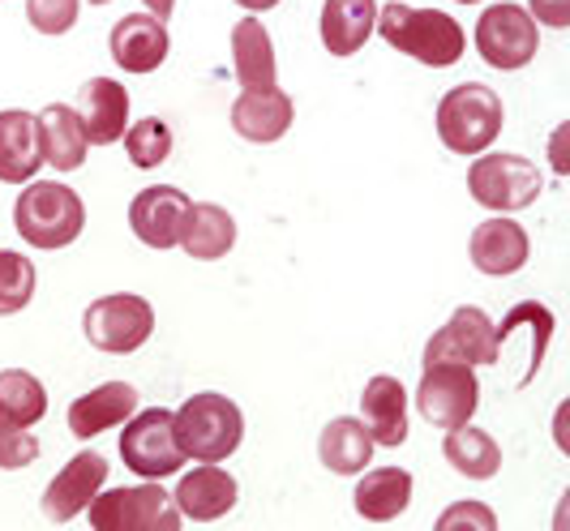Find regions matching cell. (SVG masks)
Segmentation results:
<instances>
[{
  "instance_id": "obj_27",
  "label": "cell",
  "mask_w": 570,
  "mask_h": 531,
  "mask_svg": "<svg viewBox=\"0 0 570 531\" xmlns=\"http://www.w3.org/2000/svg\"><path fill=\"white\" fill-rule=\"evenodd\" d=\"M317 459L335 475H361L373 463V437L356 416H335L317 437Z\"/></svg>"
},
{
  "instance_id": "obj_12",
  "label": "cell",
  "mask_w": 570,
  "mask_h": 531,
  "mask_svg": "<svg viewBox=\"0 0 570 531\" xmlns=\"http://www.w3.org/2000/svg\"><path fill=\"white\" fill-rule=\"evenodd\" d=\"M104 484H108V459L95 454V450L73 454V459L52 475V484L43 489V502H39L43 505V519H48V523H73Z\"/></svg>"
},
{
  "instance_id": "obj_31",
  "label": "cell",
  "mask_w": 570,
  "mask_h": 531,
  "mask_svg": "<svg viewBox=\"0 0 570 531\" xmlns=\"http://www.w3.org/2000/svg\"><path fill=\"white\" fill-rule=\"evenodd\" d=\"M171 129L168 120H159V116H146L138 125H129L125 129V155H129V164L134 168H159V164H168L171 159Z\"/></svg>"
},
{
  "instance_id": "obj_1",
  "label": "cell",
  "mask_w": 570,
  "mask_h": 531,
  "mask_svg": "<svg viewBox=\"0 0 570 531\" xmlns=\"http://www.w3.org/2000/svg\"><path fill=\"white\" fill-rule=\"evenodd\" d=\"M373 30L400 48L403 57L421 60L429 69H451L468 52V35L451 13L442 9H412V4H377Z\"/></svg>"
},
{
  "instance_id": "obj_38",
  "label": "cell",
  "mask_w": 570,
  "mask_h": 531,
  "mask_svg": "<svg viewBox=\"0 0 570 531\" xmlns=\"http://www.w3.org/2000/svg\"><path fill=\"white\" fill-rule=\"evenodd\" d=\"M240 9H249V13H266V9H275L279 0H236Z\"/></svg>"
},
{
  "instance_id": "obj_30",
  "label": "cell",
  "mask_w": 570,
  "mask_h": 531,
  "mask_svg": "<svg viewBox=\"0 0 570 531\" xmlns=\"http://www.w3.org/2000/svg\"><path fill=\"white\" fill-rule=\"evenodd\" d=\"M519 326H532V368L519 377V386H528L532 377H537V368H541L544 352H549V338H553V313L537 301H523V305H514L507 317H502V326H493V343H498V352L511 343V331Z\"/></svg>"
},
{
  "instance_id": "obj_15",
  "label": "cell",
  "mask_w": 570,
  "mask_h": 531,
  "mask_svg": "<svg viewBox=\"0 0 570 531\" xmlns=\"http://www.w3.org/2000/svg\"><path fill=\"white\" fill-rule=\"evenodd\" d=\"M236 498H240V484L228 468L219 463H202L189 475H180L171 502L180 510V519H194V523H215L224 519L228 510H236Z\"/></svg>"
},
{
  "instance_id": "obj_17",
  "label": "cell",
  "mask_w": 570,
  "mask_h": 531,
  "mask_svg": "<svg viewBox=\"0 0 570 531\" xmlns=\"http://www.w3.org/2000/svg\"><path fill=\"white\" fill-rule=\"evenodd\" d=\"M78 120L90 146H112L129 129V90L112 78H90L78 90Z\"/></svg>"
},
{
  "instance_id": "obj_20",
  "label": "cell",
  "mask_w": 570,
  "mask_h": 531,
  "mask_svg": "<svg viewBox=\"0 0 570 531\" xmlns=\"http://www.w3.org/2000/svg\"><path fill=\"white\" fill-rule=\"evenodd\" d=\"M134 412H138V391L129 382H104V386H95L90 394H78L69 403V433L78 442H90V437L108 433L116 424H125Z\"/></svg>"
},
{
  "instance_id": "obj_18",
  "label": "cell",
  "mask_w": 570,
  "mask_h": 531,
  "mask_svg": "<svg viewBox=\"0 0 570 531\" xmlns=\"http://www.w3.org/2000/svg\"><path fill=\"white\" fill-rule=\"evenodd\" d=\"M296 120V104L279 86L266 90H240V99L232 104V129L245 141H279Z\"/></svg>"
},
{
  "instance_id": "obj_13",
  "label": "cell",
  "mask_w": 570,
  "mask_h": 531,
  "mask_svg": "<svg viewBox=\"0 0 570 531\" xmlns=\"http://www.w3.org/2000/svg\"><path fill=\"white\" fill-rule=\"evenodd\" d=\"M189 194L176 185H150L129 201V227L134 236L150 245V249H176L180 232H185V215H189Z\"/></svg>"
},
{
  "instance_id": "obj_14",
  "label": "cell",
  "mask_w": 570,
  "mask_h": 531,
  "mask_svg": "<svg viewBox=\"0 0 570 531\" xmlns=\"http://www.w3.org/2000/svg\"><path fill=\"white\" fill-rule=\"evenodd\" d=\"M468 253H472V266H476L481 275H489V279H507V275H519V271L528 266L532 240H528V232L514 224V219L493 215V219L472 227Z\"/></svg>"
},
{
  "instance_id": "obj_19",
  "label": "cell",
  "mask_w": 570,
  "mask_h": 531,
  "mask_svg": "<svg viewBox=\"0 0 570 531\" xmlns=\"http://www.w3.org/2000/svg\"><path fill=\"white\" fill-rule=\"evenodd\" d=\"M361 424L370 429L373 446H403L407 442V391L400 377L377 373L361 391Z\"/></svg>"
},
{
  "instance_id": "obj_39",
  "label": "cell",
  "mask_w": 570,
  "mask_h": 531,
  "mask_svg": "<svg viewBox=\"0 0 570 531\" xmlns=\"http://www.w3.org/2000/svg\"><path fill=\"white\" fill-rule=\"evenodd\" d=\"M90 4H112V0H90Z\"/></svg>"
},
{
  "instance_id": "obj_16",
  "label": "cell",
  "mask_w": 570,
  "mask_h": 531,
  "mask_svg": "<svg viewBox=\"0 0 570 531\" xmlns=\"http://www.w3.org/2000/svg\"><path fill=\"white\" fill-rule=\"evenodd\" d=\"M108 52L125 73H155L171 52L168 27L150 13H129L108 35Z\"/></svg>"
},
{
  "instance_id": "obj_24",
  "label": "cell",
  "mask_w": 570,
  "mask_h": 531,
  "mask_svg": "<svg viewBox=\"0 0 570 531\" xmlns=\"http://www.w3.org/2000/svg\"><path fill=\"white\" fill-rule=\"evenodd\" d=\"M377 22V0H326L322 4V43L331 57H356Z\"/></svg>"
},
{
  "instance_id": "obj_2",
  "label": "cell",
  "mask_w": 570,
  "mask_h": 531,
  "mask_svg": "<svg viewBox=\"0 0 570 531\" xmlns=\"http://www.w3.org/2000/svg\"><path fill=\"white\" fill-rule=\"evenodd\" d=\"M176 442L185 450V459L194 463H224L245 442V416L228 394L202 391L189 394L176 412H171Z\"/></svg>"
},
{
  "instance_id": "obj_36",
  "label": "cell",
  "mask_w": 570,
  "mask_h": 531,
  "mask_svg": "<svg viewBox=\"0 0 570 531\" xmlns=\"http://www.w3.org/2000/svg\"><path fill=\"white\" fill-rule=\"evenodd\" d=\"M528 13L537 27L567 30L570 27V0H528Z\"/></svg>"
},
{
  "instance_id": "obj_34",
  "label": "cell",
  "mask_w": 570,
  "mask_h": 531,
  "mask_svg": "<svg viewBox=\"0 0 570 531\" xmlns=\"http://www.w3.org/2000/svg\"><path fill=\"white\" fill-rule=\"evenodd\" d=\"M35 459H39V437L30 429H18V424H4L0 420V472L30 468Z\"/></svg>"
},
{
  "instance_id": "obj_6",
  "label": "cell",
  "mask_w": 570,
  "mask_h": 531,
  "mask_svg": "<svg viewBox=\"0 0 570 531\" xmlns=\"http://www.w3.org/2000/svg\"><path fill=\"white\" fill-rule=\"evenodd\" d=\"M468 189L493 215H514L541 197L544 180L541 168L523 155H476L468 168Z\"/></svg>"
},
{
  "instance_id": "obj_40",
  "label": "cell",
  "mask_w": 570,
  "mask_h": 531,
  "mask_svg": "<svg viewBox=\"0 0 570 531\" xmlns=\"http://www.w3.org/2000/svg\"><path fill=\"white\" fill-rule=\"evenodd\" d=\"M459 4H476V0H459Z\"/></svg>"
},
{
  "instance_id": "obj_29",
  "label": "cell",
  "mask_w": 570,
  "mask_h": 531,
  "mask_svg": "<svg viewBox=\"0 0 570 531\" xmlns=\"http://www.w3.org/2000/svg\"><path fill=\"white\" fill-rule=\"evenodd\" d=\"M48 416V391L43 382L27 373V368H4L0 373V420L4 424H18V429H30Z\"/></svg>"
},
{
  "instance_id": "obj_7",
  "label": "cell",
  "mask_w": 570,
  "mask_h": 531,
  "mask_svg": "<svg viewBox=\"0 0 570 531\" xmlns=\"http://www.w3.org/2000/svg\"><path fill=\"white\" fill-rule=\"evenodd\" d=\"M82 335L90 347H99L108 356H129L155 335V308H150V301L129 296V292L99 296L82 313Z\"/></svg>"
},
{
  "instance_id": "obj_8",
  "label": "cell",
  "mask_w": 570,
  "mask_h": 531,
  "mask_svg": "<svg viewBox=\"0 0 570 531\" xmlns=\"http://www.w3.org/2000/svg\"><path fill=\"white\" fill-rule=\"evenodd\" d=\"M120 459L125 468L142 480H168L185 468V450L176 442L168 407H146L125 420L120 433Z\"/></svg>"
},
{
  "instance_id": "obj_3",
  "label": "cell",
  "mask_w": 570,
  "mask_h": 531,
  "mask_svg": "<svg viewBox=\"0 0 570 531\" xmlns=\"http://www.w3.org/2000/svg\"><path fill=\"white\" fill-rule=\"evenodd\" d=\"M13 227L35 249H65L82 236L86 206L60 180H27V189L13 201Z\"/></svg>"
},
{
  "instance_id": "obj_5",
  "label": "cell",
  "mask_w": 570,
  "mask_h": 531,
  "mask_svg": "<svg viewBox=\"0 0 570 531\" xmlns=\"http://www.w3.org/2000/svg\"><path fill=\"white\" fill-rule=\"evenodd\" d=\"M90 528L95 531H180V510L159 480L125 484V489H99L90 498Z\"/></svg>"
},
{
  "instance_id": "obj_26",
  "label": "cell",
  "mask_w": 570,
  "mask_h": 531,
  "mask_svg": "<svg viewBox=\"0 0 570 531\" xmlns=\"http://www.w3.org/2000/svg\"><path fill=\"white\" fill-rule=\"evenodd\" d=\"M236 245V219L215 201H194L185 215V232H180V249L198 262H219L228 257Z\"/></svg>"
},
{
  "instance_id": "obj_32",
  "label": "cell",
  "mask_w": 570,
  "mask_h": 531,
  "mask_svg": "<svg viewBox=\"0 0 570 531\" xmlns=\"http://www.w3.org/2000/svg\"><path fill=\"white\" fill-rule=\"evenodd\" d=\"M35 296V266L30 257L13 249H0V317L22 313Z\"/></svg>"
},
{
  "instance_id": "obj_35",
  "label": "cell",
  "mask_w": 570,
  "mask_h": 531,
  "mask_svg": "<svg viewBox=\"0 0 570 531\" xmlns=\"http://www.w3.org/2000/svg\"><path fill=\"white\" fill-rule=\"evenodd\" d=\"M438 531H498V519L481 502H455L451 510H442Z\"/></svg>"
},
{
  "instance_id": "obj_9",
  "label": "cell",
  "mask_w": 570,
  "mask_h": 531,
  "mask_svg": "<svg viewBox=\"0 0 570 531\" xmlns=\"http://www.w3.org/2000/svg\"><path fill=\"white\" fill-rule=\"evenodd\" d=\"M476 52L489 69H523L541 52V27L532 22V13L523 4H489L476 18Z\"/></svg>"
},
{
  "instance_id": "obj_11",
  "label": "cell",
  "mask_w": 570,
  "mask_h": 531,
  "mask_svg": "<svg viewBox=\"0 0 570 531\" xmlns=\"http://www.w3.org/2000/svg\"><path fill=\"white\" fill-rule=\"evenodd\" d=\"M498 343H493V322L485 308L459 305L451 313V322L425 343V364L455 361V364H498Z\"/></svg>"
},
{
  "instance_id": "obj_37",
  "label": "cell",
  "mask_w": 570,
  "mask_h": 531,
  "mask_svg": "<svg viewBox=\"0 0 570 531\" xmlns=\"http://www.w3.org/2000/svg\"><path fill=\"white\" fill-rule=\"evenodd\" d=\"M142 4L150 9V18H159V22L171 18V9H176V0H142Z\"/></svg>"
},
{
  "instance_id": "obj_22",
  "label": "cell",
  "mask_w": 570,
  "mask_h": 531,
  "mask_svg": "<svg viewBox=\"0 0 570 531\" xmlns=\"http://www.w3.org/2000/svg\"><path fill=\"white\" fill-rule=\"evenodd\" d=\"M232 69H236V82L245 90H266V86H279V65H275V43H271V30L262 27L257 18H240L232 27Z\"/></svg>"
},
{
  "instance_id": "obj_21",
  "label": "cell",
  "mask_w": 570,
  "mask_h": 531,
  "mask_svg": "<svg viewBox=\"0 0 570 531\" xmlns=\"http://www.w3.org/2000/svg\"><path fill=\"white\" fill-rule=\"evenodd\" d=\"M43 168V146H39V116L22 108L0 112V180L4 185H27Z\"/></svg>"
},
{
  "instance_id": "obj_25",
  "label": "cell",
  "mask_w": 570,
  "mask_h": 531,
  "mask_svg": "<svg viewBox=\"0 0 570 531\" xmlns=\"http://www.w3.org/2000/svg\"><path fill=\"white\" fill-rule=\"evenodd\" d=\"M39 146H43V164H52L57 171H78L86 164L90 141L69 104H52L39 112Z\"/></svg>"
},
{
  "instance_id": "obj_4",
  "label": "cell",
  "mask_w": 570,
  "mask_h": 531,
  "mask_svg": "<svg viewBox=\"0 0 570 531\" xmlns=\"http://www.w3.org/2000/svg\"><path fill=\"white\" fill-rule=\"evenodd\" d=\"M502 95L493 86L459 82L438 104V138L451 155H485L502 134Z\"/></svg>"
},
{
  "instance_id": "obj_28",
  "label": "cell",
  "mask_w": 570,
  "mask_h": 531,
  "mask_svg": "<svg viewBox=\"0 0 570 531\" xmlns=\"http://www.w3.org/2000/svg\"><path fill=\"white\" fill-rule=\"evenodd\" d=\"M442 454H446V463H451L459 475H468V480H489V475H498V468H502V446L489 437L485 429H472V420L446 429Z\"/></svg>"
},
{
  "instance_id": "obj_10",
  "label": "cell",
  "mask_w": 570,
  "mask_h": 531,
  "mask_svg": "<svg viewBox=\"0 0 570 531\" xmlns=\"http://www.w3.org/2000/svg\"><path fill=\"white\" fill-rule=\"evenodd\" d=\"M481 407V382L472 373V364L438 361L425 364L421 386H416V412L433 424V429H455L468 424Z\"/></svg>"
},
{
  "instance_id": "obj_23",
  "label": "cell",
  "mask_w": 570,
  "mask_h": 531,
  "mask_svg": "<svg viewBox=\"0 0 570 531\" xmlns=\"http://www.w3.org/2000/svg\"><path fill=\"white\" fill-rule=\"evenodd\" d=\"M352 505L370 523H391L412 505V472L403 468H373L361 472V484L352 493Z\"/></svg>"
},
{
  "instance_id": "obj_33",
  "label": "cell",
  "mask_w": 570,
  "mask_h": 531,
  "mask_svg": "<svg viewBox=\"0 0 570 531\" xmlns=\"http://www.w3.org/2000/svg\"><path fill=\"white\" fill-rule=\"evenodd\" d=\"M82 0H27V18L39 35H69L78 27Z\"/></svg>"
}]
</instances>
